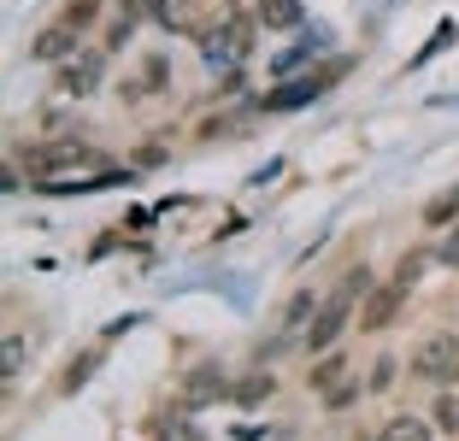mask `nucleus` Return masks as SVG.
Segmentation results:
<instances>
[{
	"label": "nucleus",
	"mask_w": 459,
	"mask_h": 441,
	"mask_svg": "<svg viewBox=\"0 0 459 441\" xmlns=\"http://www.w3.org/2000/svg\"><path fill=\"white\" fill-rule=\"evenodd\" d=\"M30 183L41 188V195H71V188H100V183H112V165H107V153L100 147H89V142H36L30 147Z\"/></svg>",
	"instance_id": "obj_1"
},
{
	"label": "nucleus",
	"mask_w": 459,
	"mask_h": 441,
	"mask_svg": "<svg viewBox=\"0 0 459 441\" xmlns=\"http://www.w3.org/2000/svg\"><path fill=\"white\" fill-rule=\"evenodd\" d=\"M236 13H242L236 0H153V18H160L171 36H189V41H201V48H206V41H212Z\"/></svg>",
	"instance_id": "obj_2"
},
{
	"label": "nucleus",
	"mask_w": 459,
	"mask_h": 441,
	"mask_svg": "<svg viewBox=\"0 0 459 441\" xmlns=\"http://www.w3.org/2000/svg\"><path fill=\"white\" fill-rule=\"evenodd\" d=\"M412 376H424V383H454L459 376V335L454 330H430L419 342V348H412Z\"/></svg>",
	"instance_id": "obj_3"
},
{
	"label": "nucleus",
	"mask_w": 459,
	"mask_h": 441,
	"mask_svg": "<svg viewBox=\"0 0 459 441\" xmlns=\"http://www.w3.org/2000/svg\"><path fill=\"white\" fill-rule=\"evenodd\" d=\"M353 300H359L353 289H336L325 307L312 312V324H307V335H300V342H307L312 353H330L342 342V330H348V318H353Z\"/></svg>",
	"instance_id": "obj_4"
},
{
	"label": "nucleus",
	"mask_w": 459,
	"mask_h": 441,
	"mask_svg": "<svg viewBox=\"0 0 459 441\" xmlns=\"http://www.w3.org/2000/svg\"><path fill=\"white\" fill-rule=\"evenodd\" d=\"M100 71H107V48L71 54L65 65H59V77H54V94H65V100H82V94H95V89H100Z\"/></svg>",
	"instance_id": "obj_5"
},
{
	"label": "nucleus",
	"mask_w": 459,
	"mask_h": 441,
	"mask_svg": "<svg viewBox=\"0 0 459 441\" xmlns=\"http://www.w3.org/2000/svg\"><path fill=\"white\" fill-rule=\"evenodd\" d=\"M348 65H330V71H312V77H300V82H283V89H271L265 94V112H295V107H312L318 94L330 89V82L342 77Z\"/></svg>",
	"instance_id": "obj_6"
},
{
	"label": "nucleus",
	"mask_w": 459,
	"mask_h": 441,
	"mask_svg": "<svg viewBox=\"0 0 459 441\" xmlns=\"http://www.w3.org/2000/svg\"><path fill=\"white\" fill-rule=\"evenodd\" d=\"M77 48H82V30H77V24H65V18L30 36V59H41V65H65Z\"/></svg>",
	"instance_id": "obj_7"
},
{
	"label": "nucleus",
	"mask_w": 459,
	"mask_h": 441,
	"mask_svg": "<svg viewBox=\"0 0 459 441\" xmlns=\"http://www.w3.org/2000/svg\"><path fill=\"white\" fill-rule=\"evenodd\" d=\"M230 388H236V383H224L218 365H195V371L183 376V406H189V412H195V406H212V401H224Z\"/></svg>",
	"instance_id": "obj_8"
},
{
	"label": "nucleus",
	"mask_w": 459,
	"mask_h": 441,
	"mask_svg": "<svg viewBox=\"0 0 459 441\" xmlns=\"http://www.w3.org/2000/svg\"><path fill=\"white\" fill-rule=\"evenodd\" d=\"M401 300H406V289H401V282H377V289L365 294L359 330H389V324H394V312H401Z\"/></svg>",
	"instance_id": "obj_9"
},
{
	"label": "nucleus",
	"mask_w": 459,
	"mask_h": 441,
	"mask_svg": "<svg viewBox=\"0 0 459 441\" xmlns=\"http://www.w3.org/2000/svg\"><path fill=\"white\" fill-rule=\"evenodd\" d=\"M254 24H259V18H242V13H236V18H230V24L212 36V41H206V54H212V59H218V54L242 59V54H247V41H254Z\"/></svg>",
	"instance_id": "obj_10"
},
{
	"label": "nucleus",
	"mask_w": 459,
	"mask_h": 441,
	"mask_svg": "<svg viewBox=\"0 0 459 441\" xmlns=\"http://www.w3.org/2000/svg\"><path fill=\"white\" fill-rule=\"evenodd\" d=\"M254 18H259L265 30H295L307 13H300V0H259V13H254Z\"/></svg>",
	"instance_id": "obj_11"
},
{
	"label": "nucleus",
	"mask_w": 459,
	"mask_h": 441,
	"mask_svg": "<svg viewBox=\"0 0 459 441\" xmlns=\"http://www.w3.org/2000/svg\"><path fill=\"white\" fill-rule=\"evenodd\" d=\"M430 436H436V424H424V418H412V412L383 424V441H430Z\"/></svg>",
	"instance_id": "obj_12"
},
{
	"label": "nucleus",
	"mask_w": 459,
	"mask_h": 441,
	"mask_svg": "<svg viewBox=\"0 0 459 441\" xmlns=\"http://www.w3.org/2000/svg\"><path fill=\"white\" fill-rule=\"evenodd\" d=\"M271 388H277V376H265V371H247L242 383L230 388V401H236V406H259V401L271 394Z\"/></svg>",
	"instance_id": "obj_13"
},
{
	"label": "nucleus",
	"mask_w": 459,
	"mask_h": 441,
	"mask_svg": "<svg viewBox=\"0 0 459 441\" xmlns=\"http://www.w3.org/2000/svg\"><path fill=\"white\" fill-rule=\"evenodd\" d=\"M365 388H371L365 376H342V383H330V388H325V406H330V412H348V406L359 401Z\"/></svg>",
	"instance_id": "obj_14"
},
{
	"label": "nucleus",
	"mask_w": 459,
	"mask_h": 441,
	"mask_svg": "<svg viewBox=\"0 0 459 441\" xmlns=\"http://www.w3.org/2000/svg\"><path fill=\"white\" fill-rule=\"evenodd\" d=\"M100 365V348H89V353H77V359L65 365V376H59V394H77L82 383H89V371Z\"/></svg>",
	"instance_id": "obj_15"
},
{
	"label": "nucleus",
	"mask_w": 459,
	"mask_h": 441,
	"mask_svg": "<svg viewBox=\"0 0 459 441\" xmlns=\"http://www.w3.org/2000/svg\"><path fill=\"white\" fill-rule=\"evenodd\" d=\"M454 218H459V188H442V195H436V201L424 206V224L442 229V224H454Z\"/></svg>",
	"instance_id": "obj_16"
},
{
	"label": "nucleus",
	"mask_w": 459,
	"mask_h": 441,
	"mask_svg": "<svg viewBox=\"0 0 459 441\" xmlns=\"http://www.w3.org/2000/svg\"><path fill=\"white\" fill-rule=\"evenodd\" d=\"M342 376H348V365H342V353H330V359L312 365L307 383H312V394H325V388H330V383H342Z\"/></svg>",
	"instance_id": "obj_17"
},
{
	"label": "nucleus",
	"mask_w": 459,
	"mask_h": 441,
	"mask_svg": "<svg viewBox=\"0 0 459 441\" xmlns=\"http://www.w3.org/2000/svg\"><path fill=\"white\" fill-rule=\"evenodd\" d=\"M100 18V0H71L65 6V24H77V30H89Z\"/></svg>",
	"instance_id": "obj_18"
},
{
	"label": "nucleus",
	"mask_w": 459,
	"mask_h": 441,
	"mask_svg": "<svg viewBox=\"0 0 459 441\" xmlns=\"http://www.w3.org/2000/svg\"><path fill=\"white\" fill-rule=\"evenodd\" d=\"M419 277H424V254H406L401 265H394V282H401V289H412Z\"/></svg>",
	"instance_id": "obj_19"
},
{
	"label": "nucleus",
	"mask_w": 459,
	"mask_h": 441,
	"mask_svg": "<svg viewBox=\"0 0 459 441\" xmlns=\"http://www.w3.org/2000/svg\"><path fill=\"white\" fill-rule=\"evenodd\" d=\"M436 429H454V436H459V401H454V394L436 401Z\"/></svg>",
	"instance_id": "obj_20"
},
{
	"label": "nucleus",
	"mask_w": 459,
	"mask_h": 441,
	"mask_svg": "<svg viewBox=\"0 0 459 441\" xmlns=\"http://www.w3.org/2000/svg\"><path fill=\"white\" fill-rule=\"evenodd\" d=\"M6 371H24V335H18V330H6Z\"/></svg>",
	"instance_id": "obj_21"
},
{
	"label": "nucleus",
	"mask_w": 459,
	"mask_h": 441,
	"mask_svg": "<svg viewBox=\"0 0 459 441\" xmlns=\"http://www.w3.org/2000/svg\"><path fill=\"white\" fill-rule=\"evenodd\" d=\"M365 383H371V394H383V388L394 383V359H377V365H371V376H365Z\"/></svg>",
	"instance_id": "obj_22"
},
{
	"label": "nucleus",
	"mask_w": 459,
	"mask_h": 441,
	"mask_svg": "<svg viewBox=\"0 0 459 441\" xmlns=\"http://www.w3.org/2000/svg\"><path fill=\"white\" fill-rule=\"evenodd\" d=\"M312 312H318V307H312V289H300L295 300H289V312H283V318H289V324H300V318H312Z\"/></svg>",
	"instance_id": "obj_23"
},
{
	"label": "nucleus",
	"mask_w": 459,
	"mask_h": 441,
	"mask_svg": "<svg viewBox=\"0 0 459 441\" xmlns=\"http://www.w3.org/2000/svg\"><path fill=\"white\" fill-rule=\"evenodd\" d=\"M436 254H442V265H459V229H447V236H442V247H436Z\"/></svg>",
	"instance_id": "obj_24"
}]
</instances>
